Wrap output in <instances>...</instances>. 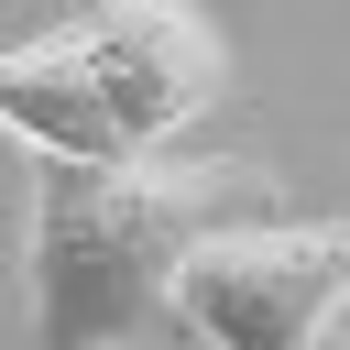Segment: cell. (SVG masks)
I'll use <instances>...</instances> for the list:
<instances>
[{
  "mask_svg": "<svg viewBox=\"0 0 350 350\" xmlns=\"http://www.w3.org/2000/svg\"><path fill=\"white\" fill-rule=\"evenodd\" d=\"M284 219V175L241 153H142V164H33L22 208V317L33 350H120L164 317L175 262L208 230Z\"/></svg>",
  "mask_w": 350,
  "mask_h": 350,
  "instance_id": "1",
  "label": "cell"
},
{
  "mask_svg": "<svg viewBox=\"0 0 350 350\" xmlns=\"http://www.w3.org/2000/svg\"><path fill=\"white\" fill-rule=\"evenodd\" d=\"M0 131L33 153V164H142L109 120V98L88 88V66L66 55V33H33V44H0Z\"/></svg>",
  "mask_w": 350,
  "mask_h": 350,
  "instance_id": "4",
  "label": "cell"
},
{
  "mask_svg": "<svg viewBox=\"0 0 350 350\" xmlns=\"http://www.w3.org/2000/svg\"><path fill=\"white\" fill-rule=\"evenodd\" d=\"M317 350H350V317H339V328H328V339H317Z\"/></svg>",
  "mask_w": 350,
  "mask_h": 350,
  "instance_id": "5",
  "label": "cell"
},
{
  "mask_svg": "<svg viewBox=\"0 0 350 350\" xmlns=\"http://www.w3.org/2000/svg\"><path fill=\"white\" fill-rule=\"evenodd\" d=\"M55 33L88 66V88L109 98V120H120L131 153H164L230 88V44H219V22L197 0H77Z\"/></svg>",
  "mask_w": 350,
  "mask_h": 350,
  "instance_id": "3",
  "label": "cell"
},
{
  "mask_svg": "<svg viewBox=\"0 0 350 350\" xmlns=\"http://www.w3.org/2000/svg\"><path fill=\"white\" fill-rule=\"evenodd\" d=\"M164 317L197 350H317L350 317V219H241V230H208L175 262Z\"/></svg>",
  "mask_w": 350,
  "mask_h": 350,
  "instance_id": "2",
  "label": "cell"
}]
</instances>
